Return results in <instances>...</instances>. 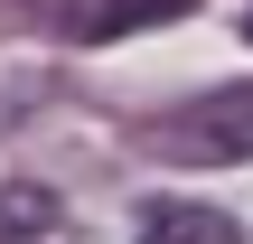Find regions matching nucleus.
Wrapping results in <instances>:
<instances>
[{
    "instance_id": "nucleus-2",
    "label": "nucleus",
    "mask_w": 253,
    "mask_h": 244,
    "mask_svg": "<svg viewBox=\"0 0 253 244\" xmlns=\"http://www.w3.org/2000/svg\"><path fill=\"white\" fill-rule=\"evenodd\" d=\"M188 0H84V9H66V38L75 47H103V38H131V28H160V19H178Z\"/></svg>"
},
{
    "instance_id": "nucleus-1",
    "label": "nucleus",
    "mask_w": 253,
    "mask_h": 244,
    "mask_svg": "<svg viewBox=\"0 0 253 244\" xmlns=\"http://www.w3.org/2000/svg\"><path fill=\"white\" fill-rule=\"evenodd\" d=\"M169 141H178L188 160H207V169L253 160V85H216V94H197V103L169 122Z\"/></svg>"
},
{
    "instance_id": "nucleus-5",
    "label": "nucleus",
    "mask_w": 253,
    "mask_h": 244,
    "mask_svg": "<svg viewBox=\"0 0 253 244\" xmlns=\"http://www.w3.org/2000/svg\"><path fill=\"white\" fill-rule=\"evenodd\" d=\"M244 38H253V9H244Z\"/></svg>"
},
{
    "instance_id": "nucleus-3",
    "label": "nucleus",
    "mask_w": 253,
    "mask_h": 244,
    "mask_svg": "<svg viewBox=\"0 0 253 244\" xmlns=\"http://www.w3.org/2000/svg\"><path fill=\"white\" fill-rule=\"evenodd\" d=\"M141 244H244V235H235V216H216V207L160 197V207H141Z\"/></svg>"
},
{
    "instance_id": "nucleus-4",
    "label": "nucleus",
    "mask_w": 253,
    "mask_h": 244,
    "mask_svg": "<svg viewBox=\"0 0 253 244\" xmlns=\"http://www.w3.org/2000/svg\"><path fill=\"white\" fill-rule=\"evenodd\" d=\"M56 226V188H28V179H9L0 188V244H28Z\"/></svg>"
}]
</instances>
